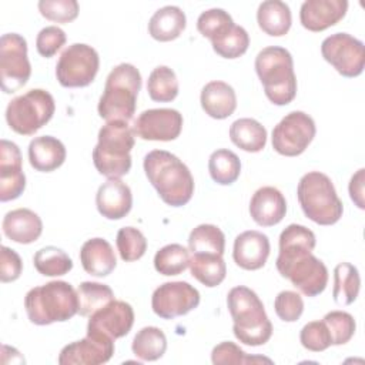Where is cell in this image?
Segmentation results:
<instances>
[{
    "label": "cell",
    "instance_id": "1",
    "mask_svg": "<svg viewBox=\"0 0 365 365\" xmlns=\"http://www.w3.org/2000/svg\"><path fill=\"white\" fill-rule=\"evenodd\" d=\"M145 175L160 198L171 207L185 205L194 194V178L190 168L165 150H153L144 157Z\"/></svg>",
    "mask_w": 365,
    "mask_h": 365
},
{
    "label": "cell",
    "instance_id": "2",
    "mask_svg": "<svg viewBox=\"0 0 365 365\" xmlns=\"http://www.w3.org/2000/svg\"><path fill=\"white\" fill-rule=\"evenodd\" d=\"M227 305L234 321V335L241 344L258 346L269 341L272 324L265 314L262 301L252 289L244 285L231 288Z\"/></svg>",
    "mask_w": 365,
    "mask_h": 365
},
{
    "label": "cell",
    "instance_id": "3",
    "mask_svg": "<svg viewBox=\"0 0 365 365\" xmlns=\"http://www.w3.org/2000/svg\"><path fill=\"white\" fill-rule=\"evenodd\" d=\"M24 308L31 324L64 322L78 314L77 291L70 282L50 281L26 294Z\"/></svg>",
    "mask_w": 365,
    "mask_h": 365
},
{
    "label": "cell",
    "instance_id": "4",
    "mask_svg": "<svg viewBox=\"0 0 365 365\" xmlns=\"http://www.w3.org/2000/svg\"><path fill=\"white\" fill-rule=\"evenodd\" d=\"M141 74L130 63L115 66L106 78L103 94L98 100V114L107 121H130L135 113Z\"/></svg>",
    "mask_w": 365,
    "mask_h": 365
},
{
    "label": "cell",
    "instance_id": "5",
    "mask_svg": "<svg viewBox=\"0 0 365 365\" xmlns=\"http://www.w3.org/2000/svg\"><path fill=\"white\" fill-rule=\"evenodd\" d=\"M134 131L128 121H107L98 131V141L93 150L97 171L107 178H121L131 168Z\"/></svg>",
    "mask_w": 365,
    "mask_h": 365
},
{
    "label": "cell",
    "instance_id": "6",
    "mask_svg": "<svg viewBox=\"0 0 365 365\" xmlns=\"http://www.w3.org/2000/svg\"><path fill=\"white\" fill-rule=\"evenodd\" d=\"M255 71L267 98L275 106H287L297 96V77L291 53L279 46H268L255 57Z\"/></svg>",
    "mask_w": 365,
    "mask_h": 365
},
{
    "label": "cell",
    "instance_id": "7",
    "mask_svg": "<svg viewBox=\"0 0 365 365\" xmlns=\"http://www.w3.org/2000/svg\"><path fill=\"white\" fill-rule=\"evenodd\" d=\"M297 197L305 217L319 225H332L342 217V201L336 195L331 178L324 173L304 174L298 182Z\"/></svg>",
    "mask_w": 365,
    "mask_h": 365
},
{
    "label": "cell",
    "instance_id": "8",
    "mask_svg": "<svg viewBox=\"0 0 365 365\" xmlns=\"http://www.w3.org/2000/svg\"><path fill=\"white\" fill-rule=\"evenodd\" d=\"M54 111L53 96L43 88H31L7 104L6 121L14 133L33 135L51 120Z\"/></svg>",
    "mask_w": 365,
    "mask_h": 365
},
{
    "label": "cell",
    "instance_id": "9",
    "mask_svg": "<svg viewBox=\"0 0 365 365\" xmlns=\"http://www.w3.org/2000/svg\"><path fill=\"white\" fill-rule=\"evenodd\" d=\"M98 67L97 50L84 43H74L60 54L56 64V77L63 87H87L94 81Z\"/></svg>",
    "mask_w": 365,
    "mask_h": 365
},
{
    "label": "cell",
    "instance_id": "10",
    "mask_svg": "<svg viewBox=\"0 0 365 365\" xmlns=\"http://www.w3.org/2000/svg\"><path fill=\"white\" fill-rule=\"evenodd\" d=\"M31 76L27 57V41L17 33H6L0 38V86L3 93L20 90Z\"/></svg>",
    "mask_w": 365,
    "mask_h": 365
},
{
    "label": "cell",
    "instance_id": "11",
    "mask_svg": "<svg viewBox=\"0 0 365 365\" xmlns=\"http://www.w3.org/2000/svg\"><path fill=\"white\" fill-rule=\"evenodd\" d=\"M317 133L315 121L304 111L288 113L272 130V148L285 157L302 154Z\"/></svg>",
    "mask_w": 365,
    "mask_h": 365
},
{
    "label": "cell",
    "instance_id": "12",
    "mask_svg": "<svg viewBox=\"0 0 365 365\" xmlns=\"http://www.w3.org/2000/svg\"><path fill=\"white\" fill-rule=\"evenodd\" d=\"M321 54L344 77H358L364 71V43L348 33H335L324 38Z\"/></svg>",
    "mask_w": 365,
    "mask_h": 365
},
{
    "label": "cell",
    "instance_id": "13",
    "mask_svg": "<svg viewBox=\"0 0 365 365\" xmlns=\"http://www.w3.org/2000/svg\"><path fill=\"white\" fill-rule=\"evenodd\" d=\"M275 265L281 277L288 278L291 284L307 297H317L327 288L328 269L312 252Z\"/></svg>",
    "mask_w": 365,
    "mask_h": 365
},
{
    "label": "cell",
    "instance_id": "14",
    "mask_svg": "<svg viewBox=\"0 0 365 365\" xmlns=\"http://www.w3.org/2000/svg\"><path fill=\"white\" fill-rule=\"evenodd\" d=\"M200 292L185 281L164 282L157 287L151 297V308L163 319L182 317L197 308Z\"/></svg>",
    "mask_w": 365,
    "mask_h": 365
},
{
    "label": "cell",
    "instance_id": "15",
    "mask_svg": "<svg viewBox=\"0 0 365 365\" xmlns=\"http://www.w3.org/2000/svg\"><path fill=\"white\" fill-rule=\"evenodd\" d=\"M182 130V114L174 108H150L134 121V134L148 141H173Z\"/></svg>",
    "mask_w": 365,
    "mask_h": 365
},
{
    "label": "cell",
    "instance_id": "16",
    "mask_svg": "<svg viewBox=\"0 0 365 365\" xmlns=\"http://www.w3.org/2000/svg\"><path fill=\"white\" fill-rule=\"evenodd\" d=\"M114 339L94 332L66 345L58 355L60 365H100L111 359Z\"/></svg>",
    "mask_w": 365,
    "mask_h": 365
},
{
    "label": "cell",
    "instance_id": "17",
    "mask_svg": "<svg viewBox=\"0 0 365 365\" xmlns=\"http://www.w3.org/2000/svg\"><path fill=\"white\" fill-rule=\"evenodd\" d=\"M134 324L133 307L120 299H113L90 315L87 332L101 334L111 339L125 336Z\"/></svg>",
    "mask_w": 365,
    "mask_h": 365
},
{
    "label": "cell",
    "instance_id": "18",
    "mask_svg": "<svg viewBox=\"0 0 365 365\" xmlns=\"http://www.w3.org/2000/svg\"><path fill=\"white\" fill-rule=\"evenodd\" d=\"M26 188V175L21 165V153L17 144L0 141V201L19 198Z\"/></svg>",
    "mask_w": 365,
    "mask_h": 365
},
{
    "label": "cell",
    "instance_id": "19",
    "mask_svg": "<svg viewBox=\"0 0 365 365\" xmlns=\"http://www.w3.org/2000/svg\"><path fill=\"white\" fill-rule=\"evenodd\" d=\"M346 10V0H305L299 9V20L307 30L322 31L342 20Z\"/></svg>",
    "mask_w": 365,
    "mask_h": 365
},
{
    "label": "cell",
    "instance_id": "20",
    "mask_svg": "<svg viewBox=\"0 0 365 365\" xmlns=\"http://www.w3.org/2000/svg\"><path fill=\"white\" fill-rule=\"evenodd\" d=\"M271 251L269 240L265 234L250 230L237 235L234 241L232 258L235 264L247 271H255L265 265Z\"/></svg>",
    "mask_w": 365,
    "mask_h": 365
},
{
    "label": "cell",
    "instance_id": "21",
    "mask_svg": "<svg viewBox=\"0 0 365 365\" xmlns=\"http://www.w3.org/2000/svg\"><path fill=\"white\" fill-rule=\"evenodd\" d=\"M96 205L98 212L107 220H121L131 211V190L123 180L108 178L97 190Z\"/></svg>",
    "mask_w": 365,
    "mask_h": 365
},
{
    "label": "cell",
    "instance_id": "22",
    "mask_svg": "<svg viewBox=\"0 0 365 365\" xmlns=\"http://www.w3.org/2000/svg\"><path fill=\"white\" fill-rule=\"evenodd\" d=\"M287 214V201L282 192L271 185L258 188L250 201V215L261 227H272Z\"/></svg>",
    "mask_w": 365,
    "mask_h": 365
},
{
    "label": "cell",
    "instance_id": "23",
    "mask_svg": "<svg viewBox=\"0 0 365 365\" xmlns=\"http://www.w3.org/2000/svg\"><path fill=\"white\" fill-rule=\"evenodd\" d=\"M3 232L17 244H31L43 232L41 218L29 208H16L9 211L3 218Z\"/></svg>",
    "mask_w": 365,
    "mask_h": 365
},
{
    "label": "cell",
    "instance_id": "24",
    "mask_svg": "<svg viewBox=\"0 0 365 365\" xmlns=\"http://www.w3.org/2000/svg\"><path fill=\"white\" fill-rule=\"evenodd\" d=\"M64 144L53 135H40L29 144V161L36 171L51 173L66 161Z\"/></svg>",
    "mask_w": 365,
    "mask_h": 365
},
{
    "label": "cell",
    "instance_id": "25",
    "mask_svg": "<svg viewBox=\"0 0 365 365\" xmlns=\"http://www.w3.org/2000/svg\"><path fill=\"white\" fill-rule=\"evenodd\" d=\"M80 261L84 271L93 277H107L117 265L114 250L104 238L87 240L80 250Z\"/></svg>",
    "mask_w": 365,
    "mask_h": 365
},
{
    "label": "cell",
    "instance_id": "26",
    "mask_svg": "<svg viewBox=\"0 0 365 365\" xmlns=\"http://www.w3.org/2000/svg\"><path fill=\"white\" fill-rule=\"evenodd\" d=\"M201 107L210 117L215 120H224L230 117L237 108V96L234 88L220 80L207 83L200 96Z\"/></svg>",
    "mask_w": 365,
    "mask_h": 365
},
{
    "label": "cell",
    "instance_id": "27",
    "mask_svg": "<svg viewBox=\"0 0 365 365\" xmlns=\"http://www.w3.org/2000/svg\"><path fill=\"white\" fill-rule=\"evenodd\" d=\"M315 244V234L309 228L299 224H289L279 235V252L275 264L312 252Z\"/></svg>",
    "mask_w": 365,
    "mask_h": 365
},
{
    "label": "cell",
    "instance_id": "28",
    "mask_svg": "<svg viewBox=\"0 0 365 365\" xmlns=\"http://www.w3.org/2000/svg\"><path fill=\"white\" fill-rule=\"evenodd\" d=\"M185 24V13L178 6H164L151 16L148 33L157 41H171L180 37Z\"/></svg>",
    "mask_w": 365,
    "mask_h": 365
},
{
    "label": "cell",
    "instance_id": "29",
    "mask_svg": "<svg viewBox=\"0 0 365 365\" xmlns=\"http://www.w3.org/2000/svg\"><path fill=\"white\" fill-rule=\"evenodd\" d=\"M257 21L265 34L272 37L284 36L292 23L289 6L281 0H265L258 6Z\"/></svg>",
    "mask_w": 365,
    "mask_h": 365
},
{
    "label": "cell",
    "instance_id": "30",
    "mask_svg": "<svg viewBox=\"0 0 365 365\" xmlns=\"http://www.w3.org/2000/svg\"><path fill=\"white\" fill-rule=\"evenodd\" d=\"M230 138L247 153H259L267 144V130L254 118H238L230 127Z\"/></svg>",
    "mask_w": 365,
    "mask_h": 365
},
{
    "label": "cell",
    "instance_id": "31",
    "mask_svg": "<svg viewBox=\"0 0 365 365\" xmlns=\"http://www.w3.org/2000/svg\"><path fill=\"white\" fill-rule=\"evenodd\" d=\"M188 267L191 275L208 288L220 285L227 275V265L222 255L192 254Z\"/></svg>",
    "mask_w": 365,
    "mask_h": 365
},
{
    "label": "cell",
    "instance_id": "32",
    "mask_svg": "<svg viewBox=\"0 0 365 365\" xmlns=\"http://www.w3.org/2000/svg\"><path fill=\"white\" fill-rule=\"evenodd\" d=\"M359 288L358 268L349 262H339L334 269V301L338 305H349L358 298Z\"/></svg>",
    "mask_w": 365,
    "mask_h": 365
},
{
    "label": "cell",
    "instance_id": "33",
    "mask_svg": "<svg viewBox=\"0 0 365 365\" xmlns=\"http://www.w3.org/2000/svg\"><path fill=\"white\" fill-rule=\"evenodd\" d=\"M131 349L141 361H157L165 354L167 336L157 327H144L135 334Z\"/></svg>",
    "mask_w": 365,
    "mask_h": 365
},
{
    "label": "cell",
    "instance_id": "34",
    "mask_svg": "<svg viewBox=\"0 0 365 365\" xmlns=\"http://www.w3.org/2000/svg\"><path fill=\"white\" fill-rule=\"evenodd\" d=\"M188 248L192 254L222 255L225 250V235L217 225L200 224L190 232Z\"/></svg>",
    "mask_w": 365,
    "mask_h": 365
},
{
    "label": "cell",
    "instance_id": "35",
    "mask_svg": "<svg viewBox=\"0 0 365 365\" xmlns=\"http://www.w3.org/2000/svg\"><path fill=\"white\" fill-rule=\"evenodd\" d=\"M208 171L211 178L220 185H230L237 181L241 173V161L238 155L227 148L215 150L208 160Z\"/></svg>",
    "mask_w": 365,
    "mask_h": 365
},
{
    "label": "cell",
    "instance_id": "36",
    "mask_svg": "<svg viewBox=\"0 0 365 365\" xmlns=\"http://www.w3.org/2000/svg\"><path fill=\"white\" fill-rule=\"evenodd\" d=\"M178 80L174 73L167 66L155 67L147 80V91L153 101L170 103L178 96Z\"/></svg>",
    "mask_w": 365,
    "mask_h": 365
},
{
    "label": "cell",
    "instance_id": "37",
    "mask_svg": "<svg viewBox=\"0 0 365 365\" xmlns=\"http://www.w3.org/2000/svg\"><path fill=\"white\" fill-rule=\"evenodd\" d=\"M77 297L78 314L81 317H90L93 312L111 302L114 299V292L106 284L84 281L77 288Z\"/></svg>",
    "mask_w": 365,
    "mask_h": 365
},
{
    "label": "cell",
    "instance_id": "38",
    "mask_svg": "<svg viewBox=\"0 0 365 365\" xmlns=\"http://www.w3.org/2000/svg\"><path fill=\"white\" fill-rule=\"evenodd\" d=\"M34 268L44 277L66 275L73 268V261L61 248L48 245L38 250L33 257Z\"/></svg>",
    "mask_w": 365,
    "mask_h": 365
},
{
    "label": "cell",
    "instance_id": "39",
    "mask_svg": "<svg viewBox=\"0 0 365 365\" xmlns=\"http://www.w3.org/2000/svg\"><path fill=\"white\" fill-rule=\"evenodd\" d=\"M190 259V251L185 247L181 244H168L155 252L154 268L167 277L178 275L187 269Z\"/></svg>",
    "mask_w": 365,
    "mask_h": 365
},
{
    "label": "cell",
    "instance_id": "40",
    "mask_svg": "<svg viewBox=\"0 0 365 365\" xmlns=\"http://www.w3.org/2000/svg\"><path fill=\"white\" fill-rule=\"evenodd\" d=\"M234 27L232 17L222 9H210L202 11L197 19V30L211 43L220 40Z\"/></svg>",
    "mask_w": 365,
    "mask_h": 365
},
{
    "label": "cell",
    "instance_id": "41",
    "mask_svg": "<svg viewBox=\"0 0 365 365\" xmlns=\"http://www.w3.org/2000/svg\"><path fill=\"white\" fill-rule=\"evenodd\" d=\"M117 250L123 261L133 262L140 259L147 251V240L144 234L134 227H123L117 232Z\"/></svg>",
    "mask_w": 365,
    "mask_h": 365
},
{
    "label": "cell",
    "instance_id": "42",
    "mask_svg": "<svg viewBox=\"0 0 365 365\" xmlns=\"http://www.w3.org/2000/svg\"><path fill=\"white\" fill-rule=\"evenodd\" d=\"M211 44L214 51L222 58H238L248 50L250 36L244 27L234 24L225 36Z\"/></svg>",
    "mask_w": 365,
    "mask_h": 365
},
{
    "label": "cell",
    "instance_id": "43",
    "mask_svg": "<svg viewBox=\"0 0 365 365\" xmlns=\"http://www.w3.org/2000/svg\"><path fill=\"white\" fill-rule=\"evenodd\" d=\"M211 361L215 365H221V364L245 365V364H259V362L272 364V361L269 358L247 355L237 344L230 342V341H224L214 346V349L211 352Z\"/></svg>",
    "mask_w": 365,
    "mask_h": 365
},
{
    "label": "cell",
    "instance_id": "44",
    "mask_svg": "<svg viewBox=\"0 0 365 365\" xmlns=\"http://www.w3.org/2000/svg\"><path fill=\"white\" fill-rule=\"evenodd\" d=\"M322 321L329 329L332 345H344L349 342L356 329L354 317L345 311H331L325 314Z\"/></svg>",
    "mask_w": 365,
    "mask_h": 365
},
{
    "label": "cell",
    "instance_id": "45",
    "mask_svg": "<svg viewBox=\"0 0 365 365\" xmlns=\"http://www.w3.org/2000/svg\"><path fill=\"white\" fill-rule=\"evenodd\" d=\"M301 345L312 352H321L332 345L329 329L324 321H311L299 332Z\"/></svg>",
    "mask_w": 365,
    "mask_h": 365
},
{
    "label": "cell",
    "instance_id": "46",
    "mask_svg": "<svg viewBox=\"0 0 365 365\" xmlns=\"http://www.w3.org/2000/svg\"><path fill=\"white\" fill-rule=\"evenodd\" d=\"M37 6L43 17L56 23H70L78 16L76 0H40Z\"/></svg>",
    "mask_w": 365,
    "mask_h": 365
},
{
    "label": "cell",
    "instance_id": "47",
    "mask_svg": "<svg viewBox=\"0 0 365 365\" xmlns=\"http://www.w3.org/2000/svg\"><path fill=\"white\" fill-rule=\"evenodd\" d=\"M275 314L284 322H295L304 312V301L295 291H281L274 301Z\"/></svg>",
    "mask_w": 365,
    "mask_h": 365
},
{
    "label": "cell",
    "instance_id": "48",
    "mask_svg": "<svg viewBox=\"0 0 365 365\" xmlns=\"http://www.w3.org/2000/svg\"><path fill=\"white\" fill-rule=\"evenodd\" d=\"M66 40L67 37L64 30L57 26H47L38 31L36 47L40 56L50 58L66 44Z\"/></svg>",
    "mask_w": 365,
    "mask_h": 365
},
{
    "label": "cell",
    "instance_id": "49",
    "mask_svg": "<svg viewBox=\"0 0 365 365\" xmlns=\"http://www.w3.org/2000/svg\"><path fill=\"white\" fill-rule=\"evenodd\" d=\"M0 281L6 284L19 279L23 271V261L20 255L14 250L3 245L0 252Z\"/></svg>",
    "mask_w": 365,
    "mask_h": 365
},
{
    "label": "cell",
    "instance_id": "50",
    "mask_svg": "<svg viewBox=\"0 0 365 365\" xmlns=\"http://www.w3.org/2000/svg\"><path fill=\"white\" fill-rule=\"evenodd\" d=\"M364 182H365V170L359 168L349 181L348 190H349V197L354 201V204L364 210L365 208V202H364Z\"/></svg>",
    "mask_w": 365,
    "mask_h": 365
}]
</instances>
